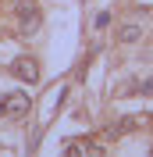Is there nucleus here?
<instances>
[{
	"label": "nucleus",
	"mask_w": 153,
	"mask_h": 157,
	"mask_svg": "<svg viewBox=\"0 0 153 157\" xmlns=\"http://www.w3.org/2000/svg\"><path fill=\"white\" fill-rule=\"evenodd\" d=\"M14 14H18V29H21V32H36V29H39V21H43V14H39V4H36V0H18Z\"/></svg>",
	"instance_id": "nucleus-1"
},
{
	"label": "nucleus",
	"mask_w": 153,
	"mask_h": 157,
	"mask_svg": "<svg viewBox=\"0 0 153 157\" xmlns=\"http://www.w3.org/2000/svg\"><path fill=\"white\" fill-rule=\"evenodd\" d=\"M29 111V97L25 93H4L0 97V118H21Z\"/></svg>",
	"instance_id": "nucleus-2"
},
{
	"label": "nucleus",
	"mask_w": 153,
	"mask_h": 157,
	"mask_svg": "<svg viewBox=\"0 0 153 157\" xmlns=\"http://www.w3.org/2000/svg\"><path fill=\"white\" fill-rule=\"evenodd\" d=\"M11 71H14L18 78H25V82H39V64L32 57H18L14 64H11Z\"/></svg>",
	"instance_id": "nucleus-3"
},
{
	"label": "nucleus",
	"mask_w": 153,
	"mask_h": 157,
	"mask_svg": "<svg viewBox=\"0 0 153 157\" xmlns=\"http://www.w3.org/2000/svg\"><path fill=\"white\" fill-rule=\"evenodd\" d=\"M139 36H143V32H139V25H125V29H121V43H135Z\"/></svg>",
	"instance_id": "nucleus-4"
}]
</instances>
